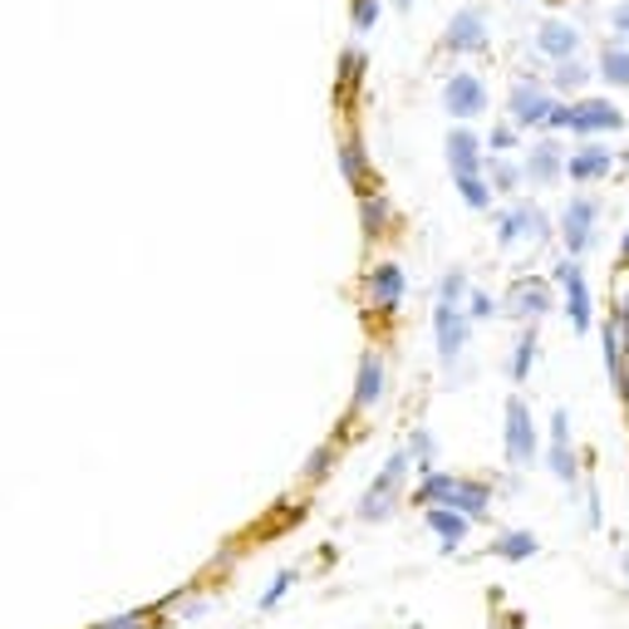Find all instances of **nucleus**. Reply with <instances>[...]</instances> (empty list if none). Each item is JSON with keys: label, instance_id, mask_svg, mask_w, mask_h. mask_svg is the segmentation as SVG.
<instances>
[{"label": "nucleus", "instance_id": "1", "mask_svg": "<svg viewBox=\"0 0 629 629\" xmlns=\"http://www.w3.org/2000/svg\"><path fill=\"white\" fill-rule=\"evenodd\" d=\"M418 507H453L472 521H487L492 517V487L487 482H472L457 477V472H428L418 477Z\"/></svg>", "mask_w": 629, "mask_h": 629}, {"label": "nucleus", "instance_id": "2", "mask_svg": "<svg viewBox=\"0 0 629 629\" xmlns=\"http://www.w3.org/2000/svg\"><path fill=\"white\" fill-rule=\"evenodd\" d=\"M625 109L610 99H591V93H581V99H561L547 123V133H575V139H600V133H620L625 129Z\"/></svg>", "mask_w": 629, "mask_h": 629}, {"label": "nucleus", "instance_id": "3", "mask_svg": "<svg viewBox=\"0 0 629 629\" xmlns=\"http://www.w3.org/2000/svg\"><path fill=\"white\" fill-rule=\"evenodd\" d=\"M404 477H408V448H398V453H389V463H384L379 477H374V487L360 497V521H389L394 507H398Z\"/></svg>", "mask_w": 629, "mask_h": 629}, {"label": "nucleus", "instance_id": "4", "mask_svg": "<svg viewBox=\"0 0 629 629\" xmlns=\"http://www.w3.org/2000/svg\"><path fill=\"white\" fill-rule=\"evenodd\" d=\"M555 286L565 290V320H571V330H575V334H591V324H595V306H591V286H585L581 256L555 261Z\"/></svg>", "mask_w": 629, "mask_h": 629}, {"label": "nucleus", "instance_id": "5", "mask_svg": "<svg viewBox=\"0 0 629 629\" xmlns=\"http://www.w3.org/2000/svg\"><path fill=\"white\" fill-rule=\"evenodd\" d=\"M537 457H541L537 418H531L527 398L511 394V398H507V463H511V467H531Z\"/></svg>", "mask_w": 629, "mask_h": 629}, {"label": "nucleus", "instance_id": "6", "mask_svg": "<svg viewBox=\"0 0 629 629\" xmlns=\"http://www.w3.org/2000/svg\"><path fill=\"white\" fill-rule=\"evenodd\" d=\"M595 222H600V202H595V197H571V202L561 207L555 236L565 241V256H585V251H591Z\"/></svg>", "mask_w": 629, "mask_h": 629}, {"label": "nucleus", "instance_id": "7", "mask_svg": "<svg viewBox=\"0 0 629 629\" xmlns=\"http://www.w3.org/2000/svg\"><path fill=\"white\" fill-rule=\"evenodd\" d=\"M555 103H561V99H555L551 89H541L537 79H517V84H511V93H507V113H511L517 129H547Z\"/></svg>", "mask_w": 629, "mask_h": 629}, {"label": "nucleus", "instance_id": "8", "mask_svg": "<svg viewBox=\"0 0 629 629\" xmlns=\"http://www.w3.org/2000/svg\"><path fill=\"white\" fill-rule=\"evenodd\" d=\"M487 103H492L487 84L472 75V69H457V75L443 84V109H448V119L472 123V119H482V113H487Z\"/></svg>", "mask_w": 629, "mask_h": 629}, {"label": "nucleus", "instance_id": "9", "mask_svg": "<svg viewBox=\"0 0 629 629\" xmlns=\"http://www.w3.org/2000/svg\"><path fill=\"white\" fill-rule=\"evenodd\" d=\"M467 310L463 306H448V300H438L433 306V340H438V360L453 369L457 360H463L467 350Z\"/></svg>", "mask_w": 629, "mask_h": 629}, {"label": "nucleus", "instance_id": "10", "mask_svg": "<svg viewBox=\"0 0 629 629\" xmlns=\"http://www.w3.org/2000/svg\"><path fill=\"white\" fill-rule=\"evenodd\" d=\"M443 49H453V55H477V49H487V15H482V5L453 10V20H448V30H443Z\"/></svg>", "mask_w": 629, "mask_h": 629}, {"label": "nucleus", "instance_id": "11", "mask_svg": "<svg viewBox=\"0 0 629 629\" xmlns=\"http://www.w3.org/2000/svg\"><path fill=\"white\" fill-rule=\"evenodd\" d=\"M610 167H615V153H610V143H600V139H581L565 153L571 183H600V177H610Z\"/></svg>", "mask_w": 629, "mask_h": 629}, {"label": "nucleus", "instance_id": "12", "mask_svg": "<svg viewBox=\"0 0 629 629\" xmlns=\"http://www.w3.org/2000/svg\"><path fill=\"white\" fill-rule=\"evenodd\" d=\"M521 173H527L531 187H551L555 177H565V143L555 139V133L537 139V143H531V157L521 163Z\"/></svg>", "mask_w": 629, "mask_h": 629}, {"label": "nucleus", "instance_id": "13", "mask_svg": "<svg viewBox=\"0 0 629 629\" xmlns=\"http://www.w3.org/2000/svg\"><path fill=\"white\" fill-rule=\"evenodd\" d=\"M487 139H482L472 123H457L453 133H448V167H453V177H463V173H482L487 167Z\"/></svg>", "mask_w": 629, "mask_h": 629}, {"label": "nucleus", "instance_id": "14", "mask_svg": "<svg viewBox=\"0 0 629 629\" xmlns=\"http://www.w3.org/2000/svg\"><path fill=\"white\" fill-rule=\"evenodd\" d=\"M404 290H408V276L394 266V261H379V266L369 271V280H364V296H369V306H374V310H384V314H394V310H398Z\"/></svg>", "mask_w": 629, "mask_h": 629}, {"label": "nucleus", "instance_id": "15", "mask_svg": "<svg viewBox=\"0 0 629 629\" xmlns=\"http://www.w3.org/2000/svg\"><path fill=\"white\" fill-rule=\"evenodd\" d=\"M575 49H581V25H571V20H561V15H551V20H541V30H537V55L541 59H575Z\"/></svg>", "mask_w": 629, "mask_h": 629}, {"label": "nucleus", "instance_id": "16", "mask_svg": "<svg viewBox=\"0 0 629 629\" xmlns=\"http://www.w3.org/2000/svg\"><path fill=\"white\" fill-rule=\"evenodd\" d=\"M501 310L517 314V320H541V314L555 310V300H551V290L541 286V280H517V286H511V296L501 300Z\"/></svg>", "mask_w": 629, "mask_h": 629}, {"label": "nucleus", "instance_id": "17", "mask_svg": "<svg viewBox=\"0 0 629 629\" xmlns=\"http://www.w3.org/2000/svg\"><path fill=\"white\" fill-rule=\"evenodd\" d=\"M384 398V354H360V374H354V408H374Z\"/></svg>", "mask_w": 629, "mask_h": 629}, {"label": "nucleus", "instance_id": "18", "mask_svg": "<svg viewBox=\"0 0 629 629\" xmlns=\"http://www.w3.org/2000/svg\"><path fill=\"white\" fill-rule=\"evenodd\" d=\"M423 521H428V531L443 541V551H457V547H463V541H467V527H472V517H463V511H453V507H428Z\"/></svg>", "mask_w": 629, "mask_h": 629}, {"label": "nucleus", "instance_id": "19", "mask_svg": "<svg viewBox=\"0 0 629 629\" xmlns=\"http://www.w3.org/2000/svg\"><path fill=\"white\" fill-rule=\"evenodd\" d=\"M595 79V69L585 59H555L551 65V93L555 99H581V89Z\"/></svg>", "mask_w": 629, "mask_h": 629}, {"label": "nucleus", "instance_id": "20", "mask_svg": "<svg viewBox=\"0 0 629 629\" xmlns=\"http://www.w3.org/2000/svg\"><path fill=\"white\" fill-rule=\"evenodd\" d=\"M605 369H610V384H615V394L629 398V369H625V330H620V320H610L605 324Z\"/></svg>", "mask_w": 629, "mask_h": 629}, {"label": "nucleus", "instance_id": "21", "mask_svg": "<svg viewBox=\"0 0 629 629\" xmlns=\"http://www.w3.org/2000/svg\"><path fill=\"white\" fill-rule=\"evenodd\" d=\"M595 75L610 84V89H629V45H625V40H610V45L600 49V65H595Z\"/></svg>", "mask_w": 629, "mask_h": 629}, {"label": "nucleus", "instance_id": "22", "mask_svg": "<svg viewBox=\"0 0 629 629\" xmlns=\"http://www.w3.org/2000/svg\"><path fill=\"white\" fill-rule=\"evenodd\" d=\"M492 551L501 555V561H531V555L541 551V541H537V531H501L497 541H492Z\"/></svg>", "mask_w": 629, "mask_h": 629}, {"label": "nucleus", "instance_id": "23", "mask_svg": "<svg viewBox=\"0 0 629 629\" xmlns=\"http://www.w3.org/2000/svg\"><path fill=\"white\" fill-rule=\"evenodd\" d=\"M547 463H551V477H555V482H575V477H581V457H575L571 438H551Z\"/></svg>", "mask_w": 629, "mask_h": 629}, {"label": "nucleus", "instance_id": "24", "mask_svg": "<svg viewBox=\"0 0 629 629\" xmlns=\"http://www.w3.org/2000/svg\"><path fill=\"white\" fill-rule=\"evenodd\" d=\"M340 173L350 187H360L364 177H369V157H364V143L360 139H344L340 143Z\"/></svg>", "mask_w": 629, "mask_h": 629}, {"label": "nucleus", "instance_id": "25", "mask_svg": "<svg viewBox=\"0 0 629 629\" xmlns=\"http://www.w3.org/2000/svg\"><path fill=\"white\" fill-rule=\"evenodd\" d=\"M453 187L463 192V202L472 207V212H487L492 197H497V192H492V183H487L482 173H463V177H453Z\"/></svg>", "mask_w": 629, "mask_h": 629}, {"label": "nucleus", "instance_id": "26", "mask_svg": "<svg viewBox=\"0 0 629 629\" xmlns=\"http://www.w3.org/2000/svg\"><path fill=\"white\" fill-rule=\"evenodd\" d=\"M487 167H492V192L497 197H511L521 183H527V173H521L511 157H487Z\"/></svg>", "mask_w": 629, "mask_h": 629}, {"label": "nucleus", "instance_id": "27", "mask_svg": "<svg viewBox=\"0 0 629 629\" xmlns=\"http://www.w3.org/2000/svg\"><path fill=\"white\" fill-rule=\"evenodd\" d=\"M517 241H527V202L507 207L497 222V246H517Z\"/></svg>", "mask_w": 629, "mask_h": 629}, {"label": "nucleus", "instance_id": "28", "mask_svg": "<svg viewBox=\"0 0 629 629\" xmlns=\"http://www.w3.org/2000/svg\"><path fill=\"white\" fill-rule=\"evenodd\" d=\"M531 364H537V324L521 330V340H517V354H511V384H527Z\"/></svg>", "mask_w": 629, "mask_h": 629}, {"label": "nucleus", "instance_id": "29", "mask_svg": "<svg viewBox=\"0 0 629 629\" xmlns=\"http://www.w3.org/2000/svg\"><path fill=\"white\" fill-rule=\"evenodd\" d=\"M408 457H413L418 477H428V472H433V457H438V443H433V433H428V428H418V433H413V443H408Z\"/></svg>", "mask_w": 629, "mask_h": 629}, {"label": "nucleus", "instance_id": "30", "mask_svg": "<svg viewBox=\"0 0 629 629\" xmlns=\"http://www.w3.org/2000/svg\"><path fill=\"white\" fill-rule=\"evenodd\" d=\"M463 310H467V320L477 324V320H492V314L501 310V300H497V296H487V290H467Z\"/></svg>", "mask_w": 629, "mask_h": 629}, {"label": "nucleus", "instance_id": "31", "mask_svg": "<svg viewBox=\"0 0 629 629\" xmlns=\"http://www.w3.org/2000/svg\"><path fill=\"white\" fill-rule=\"evenodd\" d=\"M438 300H448V306H463L467 300V276L463 271H443V280H438Z\"/></svg>", "mask_w": 629, "mask_h": 629}, {"label": "nucleus", "instance_id": "32", "mask_svg": "<svg viewBox=\"0 0 629 629\" xmlns=\"http://www.w3.org/2000/svg\"><path fill=\"white\" fill-rule=\"evenodd\" d=\"M379 15H384V5L379 0H354V35H374V25H379Z\"/></svg>", "mask_w": 629, "mask_h": 629}, {"label": "nucleus", "instance_id": "33", "mask_svg": "<svg viewBox=\"0 0 629 629\" xmlns=\"http://www.w3.org/2000/svg\"><path fill=\"white\" fill-rule=\"evenodd\" d=\"M290 585H296V571H280L276 581L266 585V595H261V600H256V610H276V605L286 600V591H290Z\"/></svg>", "mask_w": 629, "mask_h": 629}, {"label": "nucleus", "instance_id": "34", "mask_svg": "<svg viewBox=\"0 0 629 629\" xmlns=\"http://www.w3.org/2000/svg\"><path fill=\"white\" fill-rule=\"evenodd\" d=\"M360 75H364V49L350 45V49H344V65H340V84H344V89H354Z\"/></svg>", "mask_w": 629, "mask_h": 629}, {"label": "nucleus", "instance_id": "35", "mask_svg": "<svg viewBox=\"0 0 629 629\" xmlns=\"http://www.w3.org/2000/svg\"><path fill=\"white\" fill-rule=\"evenodd\" d=\"M551 236H555L551 217L541 212V207H531V202H527V241H551Z\"/></svg>", "mask_w": 629, "mask_h": 629}, {"label": "nucleus", "instance_id": "36", "mask_svg": "<svg viewBox=\"0 0 629 629\" xmlns=\"http://www.w3.org/2000/svg\"><path fill=\"white\" fill-rule=\"evenodd\" d=\"M360 212H364V232H369V236H379V232H384V217H389V207H384L379 197H374V202H369V197H364V207H360Z\"/></svg>", "mask_w": 629, "mask_h": 629}, {"label": "nucleus", "instance_id": "37", "mask_svg": "<svg viewBox=\"0 0 629 629\" xmlns=\"http://www.w3.org/2000/svg\"><path fill=\"white\" fill-rule=\"evenodd\" d=\"M487 148L492 153H511V148H517V123H497V129L487 133Z\"/></svg>", "mask_w": 629, "mask_h": 629}, {"label": "nucleus", "instance_id": "38", "mask_svg": "<svg viewBox=\"0 0 629 629\" xmlns=\"http://www.w3.org/2000/svg\"><path fill=\"white\" fill-rule=\"evenodd\" d=\"M610 30H615V40H625L629 45V0H620V5L610 10Z\"/></svg>", "mask_w": 629, "mask_h": 629}, {"label": "nucleus", "instance_id": "39", "mask_svg": "<svg viewBox=\"0 0 629 629\" xmlns=\"http://www.w3.org/2000/svg\"><path fill=\"white\" fill-rule=\"evenodd\" d=\"M324 463H330V448H314L310 463H306V477H310V482H320V477H324Z\"/></svg>", "mask_w": 629, "mask_h": 629}, {"label": "nucleus", "instance_id": "40", "mask_svg": "<svg viewBox=\"0 0 629 629\" xmlns=\"http://www.w3.org/2000/svg\"><path fill=\"white\" fill-rule=\"evenodd\" d=\"M133 625H143V615H123V620H109V625H99V629H133Z\"/></svg>", "mask_w": 629, "mask_h": 629}, {"label": "nucleus", "instance_id": "41", "mask_svg": "<svg viewBox=\"0 0 629 629\" xmlns=\"http://www.w3.org/2000/svg\"><path fill=\"white\" fill-rule=\"evenodd\" d=\"M620 256L629 261V232H625V241H620Z\"/></svg>", "mask_w": 629, "mask_h": 629}, {"label": "nucleus", "instance_id": "42", "mask_svg": "<svg viewBox=\"0 0 629 629\" xmlns=\"http://www.w3.org/2000/svg\"><path fill=\"white\" fill-rule=\"evenodd\" d=\"M394 5H398V10H413V0H394Z\"/></svg>", "mask_w": 629, "mask_h": 629}, {"label": "nucleus", "instance_id": "43", "mask_svg": "<svg viewBox=\"0 0 629 629\" xmlns=\"http://www.w3.org/2000/svg\"><path fill=\"white\" fill-rule=\"evenodd\" d=\"M517 5H527V0H517Z\"/></svg>", "mask_w": 629, "mask_h": 629}]
</instances>
